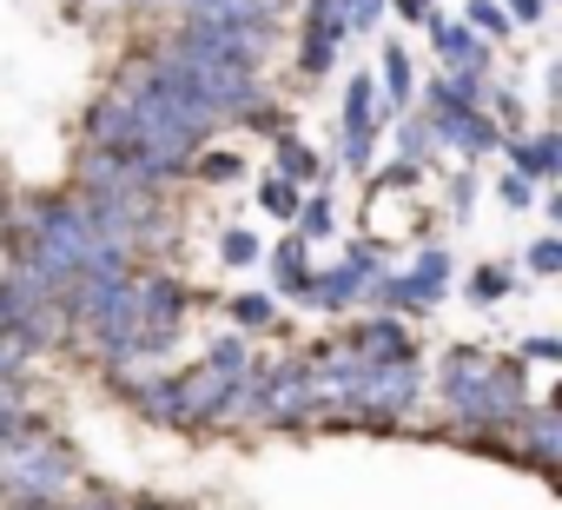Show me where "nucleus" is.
<instances>
[]
</instances>
